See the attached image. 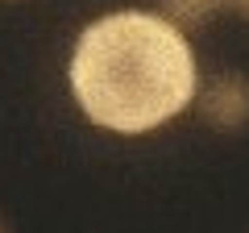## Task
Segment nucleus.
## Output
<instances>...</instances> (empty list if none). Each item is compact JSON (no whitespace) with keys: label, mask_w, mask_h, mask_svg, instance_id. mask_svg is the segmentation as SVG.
Here are the masks:
<instances>
[{"label":"nucleus","mask_w":249,"mask_h":233,"mask_svg":"<svg viewBox=\"0 0 249 233\" xmlns=\"http://www.w3.org/2000/svg\"><path fill=\"white\" fill-rule=\"evenodd\" d=\"M0 233H9V225H4V221H0Z\"/></svg>","instance_id":"nucleus-5"},{"label":"nucleus","mask_w":249,"mask_h":233,"mask_svg":"<svg viewBox=\"0 0 249 233\" xmlns=\"http://www.w3.org/2000/svg\"><path fill=\"white\" fill-rule=\"evenodd\" d=\"M67 79L91 125L129 137L175 121L199 92L187 34L145 9H116L83 25Z\"/></svg>","instance_id":"nucleus-1"},{"label":"nucleus","mask_w":249,"mask_h":233,"mask_svg":"<svg viewBox=\"0 0 249 233\" xmlns=\"http://www.w3.org/2000/svg\"><path fill=\"white\" fill-rule=\"evenodd\" d=\"M199 113L212 129H245L249 125V75L220 71L199 88Z\"/></svg>","instance_id":"nucleus-2"},{"label":"nucleus","mask_w":249,"mask_h":233,"mask_svg":"<svg viewBox=\"0 0 249 233\" xmlns=\"http://www.w3.org/2000/svg\"><path fill=\"white\" fill-rule=\"evenodd\" d=\"M224 9H232V13H241V17L249 21V0H224Z\"/></svg>","instance_id":"nucleus-4"},{"label":"nucleus","mask_w":249,"mask_h":233,"mask_svg":"<svg viewBox=\"0 0 249 233\" xmlns=\"http://www.w3.org/2000/svg\"><path fill=\"white\" fill-rule=\"evenodd\" d=\"M216 13H224V0H162V17L178 29L208 25Z\"/></svg>","instance_id":"nucleus-3"}]
</instances>
